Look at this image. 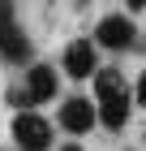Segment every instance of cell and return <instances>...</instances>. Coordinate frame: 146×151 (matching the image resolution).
<instances>
[{
    "label": "cell",
    "instance_id": "6da1fadb",
    "mask_svg": "<svg viewBox=\"0 0 146 151\" xmlns=\"http://www.w3.org/2000/svg\"><path fill=\"white\" fill-rule=\"evenodd\" d=\"M129 108H133V99H129L125 78H120L116 69H95V116H99V125L125 129Z\"/></svg>",
    "mask_w": 146,
    "mask_h": 151
},
{
    "label": "cell",
    "instance_id": "7a4b0ae2",
    "mask_svg": "<svg viewBox=\"0 0 146 151\" xmlns=\"http://www.w3.org/2000/svg\"><path fill=\"white\" fill-rule=\"evenodd\" d=\"M13 142L22 151H47L52 147V121H43L34 108H22L13 116Z\"/></svg>",
    "mask_w": 146,
    "mask_h": 151
},
{
    "label": "cell",
    "instance_id": "3957f363",
    "mask_svg": "<svg viewBox=\"0 0 146 151\" xmlns=\"http://www.w3.org/2000/svg\"><path fill=\"white\" fill-rule=\"evenodd\" d=\"M137 26L129 22V13H108L99 26H95V47H108V52H125L133 47Z\"/></svg>",
    "mask_w": 146,
    "mask_h": 151
},
{
    "label": "cell",
    "instance_id": "277c9868",
    "mask_svg": "<svg viewBox=\"0 0 146 151\" xmlns=\"http://www.w3.org/2000/svg\"><path fill=\"white\" fill-rule=\"evenodd\" d=\"M60 82H56V69L52 65H30L26 69V82H22V95H26V108H39L47 99H56Z\"/></svg>",
    "mask_w": 146,
    "mask_h": 151
},
{
    "label": "cell",
    "instance_id": "5b68a950",
    "mask_svg": "<svg viewBox=\"0 0 146 151\" xmlns=\"http://www.w3.org/2000/svg\"><path fill=\"white\" fill-rule=\"evenodd\" d=\"M95 121H99V116H95V99H86V95L60 99V129H65V134H86Z\"/></svg>",
    "mask_w": 146,
    "mask_h": 151
},
{
    "label": "cell",
    "instance_id": "8992f818",
    "mask_svg": "<svg viewBox=\"0 0 146 151\" xmlns=\"http://www.w3.org/2000/svg\"><path fill=\"white\" fill-rule=\"evenodd\" d=\"M69 78H95V65H99V52H95V39H73L60 56Z\"/></svg>",
    "mask_w": 146,
    "mask_h": 151
},
{
    "label": "cell",
    "instance_id": "52a82bcc",
    "mask_svg": "<svg viewBox=\"0 0 146 151\" xmlns=\"http://www.w3.org/2000/svg\"><path fill=\"white\" fill-rule=\"evenodd\" d=\"M0 56L9 60V65H22V60L30 56V39H26V30H17L13 22H0Z\"/></svg>",
    "mask_w": 146,
    "mask_h": 151
},
{
    "label": "cell",
    "instance_id": "ba28073f",
    "mask_svg": "<svg viewBox=\"0 0 146 151\" xmlns=\"http://www.w3.org/2000/svg\"><path fill=\"white\" fill-rule=\"evenodd\" d=\"M133 99H137V104H146V69H142V78H137V86H133Z\"/></svg>",
    "mask_w": 146,
    "mask_h": 151
},
{
    "label": "cell",
    "instance_id": "9c48e42d",
    "mask_svg": "<svg viewBox=\"0 0 146 151\" xmlns=\"http://www.w3.org/2000/svg\"><path fill=\"white\" fill-rule=\"evenodd\" d=\"M0 22H13V4L9 0H0Z\"/></svg>",
    "mask_w": 146,
    "mask_h": 151
},
{
    "label": "cell",
    "instance_id": "30bf717a",
    "mask_svg": "<svg viewBox=\"0 0 146 151\" xmlns=\"http://www.w3.org/2000/svg\"><path fill=\"white\" fill-rule=\"evenodd\" d=\"M125 9H146V0H125Z\"/></svg>",
    "mask_w": 146,
    "mask_h": 151
},
{
    "label": "cell",
    "instance_id": "8fae6325",
    "mask_svg": "<svg viewBox=\"0 0 146 151\" xmlns=\"http://www.w3.org/2000/svg\"><path fill=\"white\" fill-rule=\"evenodd\" d=\"M60 151H82V147H78V142H69V147H60Z\"/></svg>",
    "mask_w": 146,
    "mask_h": 151
}]
</instances>
